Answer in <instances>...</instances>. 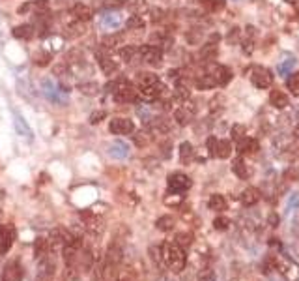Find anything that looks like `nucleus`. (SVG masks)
<instances>
[{"label":"nucleus","instance_id":"obj_29","mask_svg":"<svg viewBox=\"0 0 299 281\" xmlns=\"http://www.w3.org/2000/svg\"><path fill=\"white\" fill-rule=\"evenodd\" d=\"M159 83V77L152 72H140L137 75V86L139 89H144V86H152V84Z\"/></svg>","mask_w":299,"mask_h":281},{"label":"nucleus","instance_id":"obj_30","mask_svg":"<svg viewBox=\"0 0 299 281\" xmlns=\"http://www.w3.org/2000/svg\"><path fill=\"white\" fill-rule=\"evenodd\" d=\"M122 42H124V34H108L101 40V47L110 51V49H116L118 45H122Z\"/></svg>","mask_w":299,"mask_h":281},{"label":"nucleus","instance_id":"obj_49","mask_svg":"<svg viewBox=\"0 0 299 281\" xmlns=\"http://www.w3.org/2000/svg\"><path fill=\"white\" fill-rule=\"evenodd\" d=\"M222 105H225V98L222 96H215V98L210 101V113L212 115H217L222 111Z\"/></svg>","mask_w":299,"mask_h":281},{"label":"nucleus","instance_id":"obj_21","mask_svg":"<svg viewBox=\"0 0 299 281\" xmlns=\"http://www.w3.org/2000/svg\"><path fill=\"white\" fill-rule=\"evenodd\" d=\"M71 15L77 19V21H83V23H86V21H90L94 17V11H92V8L90 6H86V4H75L71 8Z\"/></svg>","mask_w":299,"mask_h":281},{"label":"nucleus","instance_id":"obj_56","mask_svg":"<svg viewBox=\"0 0 299 281\" xmlns=\"http://www.w3.org/2000/svg\"><path fill=\"white\" fill-rule=\"evenodd\" d=\"M122 6H125V0H105L103 2V8H107V10H110V11L120 10Z\"/></svg>","mask_w":299,"mask_h":281},{"label":"nucleus","instance_id":"obj_34","mask_svg":"<svg viewBox=\"0 0 299 281\" xmlns=\"http://www.w3.org/2000/svg\"><path fill=\"white\" fill-rule=\"evenodd\" d=\"M271 105H275L277 109H286L290 105V99L283 90H275V92L271 94Z\"/></svg>","mask_w":299,"mask_h":281},{"label":"nucleus","instance_id":"obj_50","mask_svg":"<svg viewBox=\"0 0 299 281\" xmlns=\"http://www.w3.org/2000/svg\"><path fill=\"white\" fill-rule=\"evenodd\" d=\"M204 8L208 11H219L225 8V0H204Z\"/></svg>","mask_w":299,"mask_h":281},{"label":"nucleus","instance_id":"obj_7","mask_svg":"<svg viewBox=\"0 0 299 281\" xmlns=\"http://www.w3.org/2000/svg\"><path fill=\"white\" fill-rule=\"evenodd\" d=\"M81 218H83V221H84V229H86V233H90L92 236H99V234L103 233L105 221H103V218H99L98 214H94L88 210V212L81 214Z\"/></svg>","mask_w":299,"mask_h":281},{"label":"nucleus","instance_id":"obj_32","mask_svg":"<svg viewBox=\"0 0 299 281\" xmlns=\"http://www.w3.org/2000/svg\"><path fill=\"white\" fill-rule=\"evenodd\" d=\"M208 206H210V210H215V212H225L228 206L227 199L222 197V195H219V193H215V195H212L210 197V201H208Z\"/></svg>","mask_w":299,"mask_h":281},{"label":"nucleus","instance_id":"obj_22","mask_svg":"<svg viewBox=\"0 0 299 281\" xmlns=\"http://www.w3.org/2000/svg\"><path fill=\"white\" fill-rule=\"evenodd\" d=\"M13 126H15V131L19 133L21 137H26V139H32V130L30 126L26 124L25 118H23L17 111H13Z\"/></svg>","mask_w":299,"mask_h":281},{"label":"nucleus","instance_id":"obj_37","mask_svg":"<svg viewBox=\"0 0 299 281\" xmlns=\"http://www.w3.org/2000/svg\"><path fill=\"white\" fill-rule=\"evenodd\" d=\"M137 57H139V47L137 45H125L120 49V58L124 62H133Z\"/></svg>","mask_w":299,"mask_h":281},{"label":"nucleus","instance_id":"obj_42","mask_svg":"<svg viewBox=\"0 0 299 281\" xmlns=\"http://www.w3.org/2000/svg\"><path fill=\"white\" fill-rule=\"evenodd\" d=\"M193 156H195V150H193L191 143H189V140L181 143V145H180V160H181V163H189L193 160Z\"/></svg>","mask_w":299,"mask_h":281},{"label":"nucleus","instance_id":"obj_26","mask_svg":"<svg viewBox=\"0 0 299 281\" xmlns=\"http://www.w3.org/2000/svg\"><path fill=\"white\" fill-rule=\"evenodd\" d=\"M11 34H13V38H17V40H32V38L36 36V28L26 23V25L15 26Z\"/></svg>","mask_w":299,"mask_h":281},{"label":"nucleus","instance_id":"obj_2","mask_svg":"<svg viewBox=\"0 0 299 281\" xmlns=\"http://www.w3.org/2000/svg\"><path fill=\"white\" fill-rule=\"evenodd\" d=\"M161 257H163V265L174 274L185 270L187 266V255L185 250L178 245L176 242H165L161 245Z\"/></svg>","mask_w":299,"mask_h":281},{"label":"nucleus","instance_id":"obj_44","mask_svg":"<svg viewBox=\"0 0 299 281\" xmlns=\"http://www.w3.org/2000/svg\"><path fill=\"white\" fill-rule=\"evenodd\" d=\"M193 240H195V236H193V233H189V231H185V233H178L174 236V242L178 245H181L183 250H187L189 245H193Z\"/></svg>","mask_w":299,"mask_h":281},{"label":"nucleus","instance_id":"obj_3","mask_svg":"<svg viewBox=\"0 0 299 281\" xmlns=\"http://www.w3.org/2000/svg\"><path fill=\"white\" fill-rule=\"evenodd\" d=\"M108 89H113V98L118 103H133L139 99V90L135 89V84L127 79H118L114 83L108 84Z\"/></svg>","mask_w":299,"mask_h":281},{"label":"nucleus","instance_id":"obj_61","mask_svg":"<svg viewBox=\"0 0 299 281\" xmlns=\"http://www.w3.org/2000/svg\"><path fill=\"white\" fill-rule=\"evenodd\" d=\"M32 6H36L38 10H47L49 0H32Z\"/></svg>","mask_w":299,"mask_h":281},{"label":"nucleus","instance_id":"obj_16","mask_svg":"<svg viewBox=\"0 0 299 281\" xmlns=\"http://www.w3.org/2000/svg\"><path fill=\"white\" fill-rule=\"evenodd\" d=\"M208 73H212L213 79L217 81V86H225V84L230 83V79H232V72L227 68V66H221V64H213L210 66Z\"/></svg>","mask_w":299,"mask_h":281},{"label":"nucleus","instance_id":"obj_4","mask_svg":"<svg viewBox=\"0 0 299 281\" xmlns=\"http://www.w3.org/2000/svg\"><path fill=\"white\" fill-rule=\"evenodd\" d=\"M96 60H98L99 68H101V72H103L107 77H114V75L120 72L118 62H116V60H114V58L108 55L107 49H103V47L96 51Z\"/></svg>","mask_w":299,"mask_h":281},{"label":"nucleus","instance_id":"obj_62","mask_svg":"<svg viewBox=\"0 0 299 281\" xmlns=\"http://www.w3.org/2000/svg\"><path fill=\"white\" fill-rule=\"evenodd\" d=\"M30 8H32V2H26V4L19 6V13H26V11L30 10Z\"/></svg>","mask_w":299,"mask_h":281},{"label":"nucleus","instance_id":"obj_55","mask_svg":"<svg viewBox=\"0 0 299 281\" xmlns=\"http://www.w3.org/2000/svg\"><path fill=\"white\" fill-rule=\"evenodd\" d=\"M150 19H152V21L154 23H159V21H163V19H165V11L161 10V8H150Z\"/></svg>","mask_w":299,"mask_h":281},{"label":"nucleus","instance_id":"obj_43","mask_svg":"<svg viewBox=\"0 0 299 281\" xmlns=\"http://www.w3.org/2000/svg\"><path fill=\"white\" fill-rule=\"evenodd\" d=\"M47 49H49V52H58V51H62V47H64V38L62 36H49L47 38V42H45Z\"/></svg>","mask_w":299,"mask_h":281},{"label":"nucleus","instance_id":"obj_38","mask_svg":"<svg viewBox=\"0 0 299 281\" xmlns=\"http://www.w3.org/2000/svg\"><path fill=\"white\" fill-rule=\"evenodd\" d=\"M66 64L67 66H81V64H84V52L81 49H71L67 52Z\"/></svg>","mask_w":299,"mask_h":281},{"label":"nucleus","instance_id":"obj_40","mask_svg":"<svg viewBox=\"0 0 299 281\" xmlns=\"http://www.w3.org/2000/svg\"><path fill=\"white\" fill-rule=\"evenodd\" d=\"M176 225V219L172 218V216H161L157 221H155V227L159 231H163V233H169V231L174 229Z\"/></svg>","mask_w":299,"mask_h":281},{"label":"nucleus","instance_id":"obj_57","mask_svg":"<svg viewBox=\"0 0 299 281\" xmlns=\"http://www.w3.org/2000/svg\"><path fill=\"white\" fill-rule=\"evenodd\" d=\"M245 126H241V124H236L232 128V139L234 140H239V139H243V137H247L245 135Z\"/></svg>","mask_w":299,"mask_h":281},{"label":"nucleus","instance_id":"obj_10","mask_svg":"<svg viewBox=\"0 0 299 281\" xmlns=\"http://www.w3.org/2000/svg\"><path fill=\"white\" fill-rule=\"evenodd\" d=\"M195 113H196V107L193 103H189V99H187V101H183L174 111V120L180 126H189L193 122V118H195Z\"/></svg>","mask_w":299,"mask_h":281},{"label":"nucleus","instance_id":"obj_17","mask_svg":"<svg viewBox=\"0 0 299 281\" xmlns=\"http://www.w3.org/2000/svg\"><path fill=\"white\" fill-rule=\"evenodd\" d=\"M171 120L165 118V116H154L148 122V130L152 131V135H165L171 131Z\"/></svg>","mask_w":299,"mask_h":281},{"label":"nucleus","instance_id":"obj_6","mask_svg":"<svg viewBox=\"0 0 299 281\" xmlns=\"http://www.w3.org/2000/svg\"><path fill=\"white\" fill-rule=\"evenodd\" d=\"M191 178L183 174V172H172L166 178V186H169L171 193H185L191 187Z\"/></svg>","mask_w":299,"mask_h":281},{"label":"nucleus","instance_id":"obj_35","mask_svg":"<svg viewBox=\"0 0 299 281\" xmlns=\"http://www.w3.org/2000/svg\"><path fill=\"white\" fill-rule=\"evenodd\" d=\"M129 8V11L133 13V15H144V11H148V4H146V0H129L125 2Z\"/></svg>","mask_w":299,"mask_h":281},{"label":"nucleus","instance_id":"obj_47","mask_svg":"<svg viewBox=\"0 0 299 281\" xmlns=\"http://www.w3.org/2000/svg\"><path fill=\"white\" fill-rule=\"evenodd\" d=\"M137 116H139L142 122L148 124L150 120L154 118V116H152V109H150V105H144V103L139 105V107H137Z\"/></svg>","mask_w":299,"mask_h":281},{"label":"nucleus","instance_id":"obj_52","mask_svg":"<svg viewBox=\"0 0 299 281\" xmlns=\"http://www.w3.org/2000/svg\"><path fill=\"white\" fill-rule=\"evenodd\" d=\"M213 227H215V231H227L230 227V219L225 218V216H219V218L213 219Z\"/></svg>","mask_w":299,"mask_h":281},{"label":"nucleus","instance_id":"obj_59","mask_svg":"<svg viewBox=\"0 0 299 281\" xmlns=\"http://www.w3.org/2000/svg\"><path fill=\"white\" fill-rule=\"evenodd\" d=\"M187 42L189 43H198L200 42V32L196 30V28H193V30L187 34Z\"/></svg>","mask_w":299,"mask_h":281},{"label":"nucleus","instance_id":"obj_31","mask_svg":"<svg viewBox=\"0 0 299 281\" xmlns=\"http://www.w3.org/2000/svg\"><path fill=\"white\" fill-rule=\"evenodd\" d=\"M47 255H49V242H47V238H36V242H34V257L38 260H42Z\"/></svg>","mask_w":299,"mask_h":281},{"label":"nucleus","instance_id":"obj_58","mask_svg":"<svg viewBox=\"0 0 299 281\" xmlns=\"http://www.w3.org/2000/svg\"><path fill=\"white\" fill-rule=\"evenodd\" d=\"M294 64H295L294 58H288L286 62H283L281 66H278V72L283 73V75H290V69L294 68Z\"/></svg>","mask_w":299,"mask_h":281},{"label":"nucleus","instance_id":"obj_8","mask_svg":"<svg viewBox=\"0 0 299 281\" xmlns=\"http://www.w3.org/2000/svg\"><path fill=\"white\" fill-rule=\"evenodd\" d=\"M17 240V229L13 223L0 225V253H8Z\"/></svg>","mask_w":299,"mask_h":281},{"label":"nucleus","instance_id":"obj_20","mask_svg":"<svg viewBox=\"0 0 299 281\" xmlns=\"http://www.w3.org/2000/svg\"><path fill=\"white\" fill-rule=\"evenodd\" d=\"M108 156L114 157V160H125L129 156V146L124 140H114L108 145Z\"/></svg>","mask_w":299,"mask_h":281},{"label":"nucleus","instance_id":"obj_33","mask_svg":"<svg viewBox=\"0 0 299 281\" xmlns=\"http://www.w3.org/2000/svg\"><path fill=\"white\" fill-rule=\"evenodd\" d=\"M101 23H103L107 28H118L122 25V15H120L118 11H108L101 17Z\"/></svg>","mask_w":299,"mask_h":281},{"label":"nucleus","instance_id":"obj_39","mask_svg":"<svg viewBox=\"0 0 299 281\" xmlns=\"http://www.w3.org/2000/svg\"><path fill=\"white\" fill-rule=\"evenodd\" d=\"M152 131L150 130H142L139 131V133H135L133 135V140H135V145L139 146V148H144V146H148L150 143H152Z\"/></svg>","mask_w":299,"mask_h":281},{"label":"nucleus","instance_id":"obj_23","mask_svg":"<svg viewBox=\"0 0 299 281\" xmlns=\"http://www.w3.org/2000/svg\"><path fill=\"white\" fill-rule=\"evenodd\" d=\"M195 86L198 90H212L217 86V81L213 79L212 73H202V75H196L195 79Z\"/></svg>","mask_w":299,"mask_h":281},{"label":"nucleus","instance_id":"obj_5","mask_svg":"<svg viewBox=\"0 0 299 281\" xmlns=\"http://www.w3.org/2000/svg\"><path fill=\"white\" fill-rule=\"evenodd\" d=\"M139 58L142 62L150 64V66H161L163 64V49L155 45H140L139 47Z\"/></svg>","mask_w":299,"mask_h":281},{"label":"nucleus","instance_id":"obj_12","mask_svg":"<svg viewBox=\"0 0 299 281\" xmlns=\"http://www.w3.org/2000/svg\"><path fill=\"white\" fill-rule=\"evenodd\" d=\"M23 276H25V268H23L21 262L19 260H10V262H6L0 281H21Z\"/></svg>","mask_w":299,"mask_h":281},{"label":"nucleus","instance_id":"obj_41","mask_svg":"<svg viewBox=\"0 0 299 281\" xmlns=\"http://www.w3.org/2000/svg\"><path fill=\"white\" fill-rule=\"evenodd\" d=\"M81 92L84 94V96H98L99 90H101V86H99L96 81H86V83H81L77 86Z\"/></svg>","mask_w":299,"mask_h":281},{"label":"nucleus","instance_id":"obj_18","mask_svg":"<svg viewBox=\"0 0 299 281\" xmlns=\"http://www.w3.org/2000/svg\"><path fill=\"white\" fill-rule=\"evenodd\" d=\"M217 42H219V36L213 34L212 40L200 49V58L204 60V62H212V60H215L217 52H219V49H217Z\"/></svg>","mask_w":299,"mask_h":281},{"label":"nucleus","instance_id":"obj_28","mask_svg":"<svg viewBox=\"0 0 299 281\" xmlns=\"http://www.w3.org/2000/svg\"><path fill=\"white\" fill-rule=\"evenodd\" d=\"M239 201H241L243 206H254V204L260 201V191H258L256 187H247V189L241 193Z\"/></svg>","mask_w":299,"mask_h":281},{"label":"nucleus","instance_id":"obj_46","mask_svg":"<svg viewBox=\"0 0 299 281\" xmlns=\"http://www.w3.org/2000/svg\"><path fill=\"white\" fill-rule=\"evenodd\" d=\"M125 25H127L129 30H142V28L146 26V21L142 15H129Z\"/></svg>","mask_w":299,"mask_h":281},{"label":"nucleus","instance_id":"obj_36","mask_svg":"<svg viewBox=\"0 0 299 281\" xmlns=\"http://www.w3.org/2000/svg\"><path fill=\"white\" fill-rule=\"evenodd\" d=\"M232 171H234V174L239 178V180H247L249 178V167H247V163L243 162L241 157L232 163Z\"/></svg>","mask_w":299,"mask_h":281},{"label":"nucleus","instance_id":"obj_25","mask_svg":"<svg viewBox=\"0 0 299 281\" xmlns=\"http://www.w3.org/2000/svg\"><path fill=\"white\" fill-rule=\"evenodd\" d=\"M86 34V25L83 21H75V23H69L66 26V36L69 40H77V38L84 36Z\"/></svg>","mask_w":299,"mask_h":281},{"label":"nucleus","instance_id":"obj_51","mask_svg":"<svg viewBox=\"0 0 299 281\" xmlns=\"http://www.w3.org/2000/svg\"><path fill=\"white\" fill-rule=\"evenodd\" d=\"M196 281H215V272L210 270V268H202L196 274Z\"/></svg>","mask_w":299,"mask_h":281},{"label":"nucleus","instance_id":"obj_19","mask_svg":"<svg viewBox=\"0 0 299 281\" xmlns=\"http://www.w3.org/2000/svg\"><path fill=\"white\" fill-rule=\"evenodd\" d=\"M172 43H174V40H172L171 34L165 30L154 32L152 38H150V45H155V47H159V49H171Z\"/></svg>","mask_w":299,"mask_h":281},{"label":"nucleus","instance_id":"obj_14","mask_svg":"<svg viewBox=\"0 0 299 281\" xmlns=\"http://www.w3.org/2000/svg\"><path fill=\"white\" fill-rule=\"evenodd\" d=\"M108 131L114 135H129V133H135V124L129 118H113L108 124Z\"/></svg>","mask_w":299,"mask_h":281},{"label":"nucleus","instance_id":"obj_53","mask_svg":"<svg viewBox=\"0 0 299 281\" xmlns=\"http://www.w3.org/2000/svg\"><path fill=\"white\" fill-rule=\"evenodd\" d=\"M107 118V111H94L92 115H90V124L92 126H98V124H101L103 120Z\"/></svg>","mask_w":299,"mask_h":281},{"label":"nucleus","instance_id":"obj_15","mask_svg":"<svg viewBox=\"0 0 299 281\" xmlns=\"http://www.w3.org/2000/svg\"><path fill=\"white\" fill-rule=\"evenodd\" d=\"M165 92V84L161 83H155L152 86H144V89H139V98L146 103H152V101H157V99L163 96Z\"/></svg>","mask_w":299,"mask_h":281},{"label":"nucleus","instance_id":"obj_45","mask_svg":"<svg viewBox=\"0 0 299 281\" xmlns=\"http://www.w3.org/2000/svg\"><path fill=\"white\" fill-rule=\"evenodd\" d=\"M32 58H34V64L40 66V68H45V66L51 64V52L49 51H36Z\"/></svg>","mask_w":299,"mask_h":281},{"label":"nucleus","instance_id":"obj_54","mask_svg":"<svg viewBox=\"0 0 299 281\" xmlns=\"http://www.w3.org/2000/svg\"><path fill=\"white\" fill-rule=\"evenodd\" d=\"M150 255L155 265H163V257H161V245H152L150 248Z\"/></svg>","mask_w":299,"mask_h":281},{"label":"nucleus","instance_id":"obj_9","mask_svg":"<svg viewBox=\"0 0 299 281\" xmlns=\"http://www.w3.org/2000/svg\"><path fill=\"white\" fill-rule=\"evenodd\" d=\"M42 92L51 103H60V105H66V94L60 90L58 84H54L51 79H45L42 83Z\"/></svg>","mask_w":299,"mask_h":281},{"label":"nucleus","instance_id":"obj_11","mask_svg":"<svg viewBox=\"0 0 299 281\" xmlns=\"http://www.w3.org/2000/svg\"><path fill=\"white\" fill-rule=\"evenodd\" d=\"M277 268L288 281H297L299 279V266L288 257H281L277 259Z\"/></svg>","mask_w":299,"mask_h":281},{"label":"nucleus","instance_id":"obj_1","mask_svg":"<svg viewBox=\"0 0 299 281\" xmlns=\"http://www.w3.org/2000/svg\"><path fill=\"white\" fill-rule=\"evenodd\" d=\"M62 255L67 268V276L71 279H77L81 274H86V272L92 270L94 253L88 245H84V242L81 238H75L73 242L64 245Z\"/></svg>","mask_w":299,"mask_h":281},{"label":"nucleus","instance_id":"obj_24","mask_svg":"<svg viewBox=\"0 0 299 281\" xmlns=\"http://www.w3.org/2000/svg\"><path fill=\"white\" fill-rule=\"evenodd\" d=\"M236 148L239 154H253L258 150V143L251 137H243V139L236 140Z\"/></svg>","mask_w":299,"mask_h":281},{"label":"nucleus","instance_id":"obj_63","mask_svg":"<svg viewBox=\"0 0 299 281\" xmlns=\"http://www.w3.org/2000/svg\"><path fill=\"white\" fill-rule=\"evenodd\" d=\"M198 2H204V0H198Z\"/></svg>","mask_w":299,"mask_h":281},{"label":"nucleus","instance_id":"obj_48","mask_svg":"<svg viewBox=\"0 0 299 281\" xmlns=\"http://www.w3.org/2000/svg\"><path fill=\"white\" fill-rule=\"evenodd\" d=\"M286 84H288L290 92L295 94V96H299V72L288 75V81H286Z\"/></svg>","mask_w":299,"mask_h":281},{"label":"nucleus","instance_id":"obj_27","mask_svg":"<svg viewBox=\"0 0 299 281\" xmlns=\"http://www.w3.org/2000/svg\"><path fill=\"white\" fill-rule=\"evenodd\" d=\"M230 154H232V145H230V140L217 139V146H215V152H213V157L227 160V157H230Z\"/></svg>","mask_w":299,"mask_h":281},{"label":"nucleus","instance_id":"obj_13","mask_svg":"<svg viewBox=\"0 0 299 281\" xmlns=\"http://www.w3.org/2000/svg\"><path fill=\"white\" fill-rule=\"evenodd\" d=\"M251 81H253V84L256 86V89H269L271 86V83H273V75H271V72H269L268 68H262V66H256V68L253 69V77H251Z\"/></svg>","mask_w":299,"mask_h":281},{"label":"nucleus","instance_id":"obj_60","mask_svg":"<svg viewBox=\"0 0 299 281\" xmlns=\"http://www.w3.org/2000/svg\"><path fill=\"white\" fill-rule=\"evenodd\" d=\"M206 146H208V152H210V156H213V152H215V146H217V137H210L206 140Z\"/></svg>","mask_w":299,"mask_h":281}]
</instances>
